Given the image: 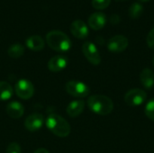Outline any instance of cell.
<instances>
[{
  "label": "cell",
  "mask_w": 154,
  "mask_h": 153,
  "mask_svg": "<svg viewBox=\"0 0 154 153\" xmlns=\"http://www.w3.org/2000/svg\"><path fill=\"white\" fill-rule=\"evenodd\" d=\"M48 46L55 51L66 52L70 50L72 43L69 37L61 31L53 30L46 34Z\"/></svg>",
  "instance_id": "cell-1"
},
{
  "label": "cell",
  "mask_w": 154,
  "mask_h": 153,
  "mask_svg": "<svg viewBox=\"0 0 154 153\" xmlns=\"http://www.w3.org/2000/svg\"><path fill=\"white\" fill-rule=\"evenodd\" d=\"M88 108L95 114L99 115H107L114 109L113 101L104 95H93L88 99Z\"/></svg>",
  "instance_id": "cell-2"
},
{
  "label": "cell",
  "mask_w": 154,
  "mask_h": 153,
  "mask_svg": "<svg viewBox=\"0 0 154 153\" xmlns=\"http://www.w3.org/2000/svg\"><path fill=\"white\" fill-rule=\"evenodd\" d=\"M46 126L53 134L60 138L67 137L70 133V125L59 115H50L46 119Z\"/></svg>",
  "instance_id": "cell-3"
},
{
  "label": "cell",
  "mask_w": 154,
  "mask_h": 153,
  "mask_svg": "<svg viewBox=\"0 0 154 153\" xmlns=\"http://www.w3.org/2000/svg\"><path fill=\"white\" fill-rule=\"evenodd\" d=\"M65 90L71 96L78 97V98L87 97L90 93V90L88 85L78 80L68 81L65 85Z\"/></svg>",
  "instance_id": "cell-4"
},
{
  "label": "cell",
  "mask_w": 154,
  "mask_h": 153,
  "mask_svg": "<svg viewBox=\"0 0 154 153\" xmlns=\"http://www.w3.org/2000/svg\"><path fill=\"white\" fill-rule=\"evenodd\" d=\"M14 92L16 96L22 99H29L34 94V87L32 83L25 78L19 79L14 86Z\"/></svg>",
  "instance_id": "cell-5"
},
{
  "label": "cell",
  "mask_w": 154,
  "mask_h": 153,
  "mask_svg": "<svg viewBox=\"0 0 154 153\" xmlns=\"http://www.w3.org/2000/svg\"><path fill=\"white\" fill-rule=\"evenodd\" d=\"M125 102L130 106H138L143 105L147 99V94L141 88H133L125 95Z\"/></svg>",
  "instance_id": "cell-6"
},
{
  "label": "cell",
  "mask_w": 154,
  "mask_h": 153,
  "mask_svg": "<svg viewBox=\"0 0 154 153\" xmlns=\"http://www.w3.org/2000/svg\"><path fill=\"white\" fill-rule=\"evenodd\" d=\"M82 52L86 59L95 66H97L101 62V56L97 46L91 41H86L82 45Z\"/></svg>",
  "instance_id": "cell-7"
},
{
  "label": "cell",
  "mask_w": 154,
  "mask_h": 153,
  "mask_svg": "<svg viewBox=\"0 0 154 153\" xmlns=\"http://www.w3.org/2000/svg\"><path fill=\"white\" fill-rule=\"evenodd\" d=\"M129 45L128 39L124 35H115L109 39L107 42V49L111 52L118 53L125 50Z\"/></svg>",
  "instance_id": "cell-8"
},
{
  "label": "cell",
  "mask_w": 154,
  "mask_h": 153,
  "mask_svg": "<svg viewBox=\"0 0 154 153\" xmlns=\"http://www.w3.org/2000/svg\"><path fill=\"white\" fill-rule=\"evenodd\" d=\"M44 123V118L41 114H32L29 115L24 121V126L29 132H37L39 131Z\"/></svg>",
  "instance_id": "cell-9"
},
{
  "label": "cell",
  "mask_w": 154,
  "mask_h": 153,
  "mask_svg": "<svg viewBox=\"0 0 154 153\" xmlns=\"http://www.w3.org/2000/svg\"><path fill=\"white\" fill-rule=\"evenodd\" d=\"M70 32L78 39H86L88 36V27L82 20H75L70 24Z\"/></svg>",
  "instance_id": "cell-10"
},
{
  "label": "cell",
  "mask_w": 154,
  "mask_h": 153,
  "mask_svg": "<svg viewBox=\"0 0 154 153\" xmlns=\"http://www.w3.org/2000/svg\"><path fill=\"white\" fill-rule=\"evenodd\" d=\"M88 26L95 31L101 30L102 28L105 27L106 23V15L101 12L93 13L88 17Z\"/></svg>",
  "instance_id": "cell-11"
},
{
  "label": "cell",
  "mask_w": 154,
  "mask_h": 153,
  "mask_svg": "<svg viewBox=\"0 0 154 153\" xmlns=\"http://www.w3.org/2000/svg\"><path fill=\"white\" fill-rule=\"evenodd\" d=\"M68 65V59L62 55H57L52 57L48 61V69L54 73L63 70Z\"/></svg>",
  "instance_id": "cell-12"
},
{
  "label": "cell",
  "mask_w": 154,
  "mask_h": 153,
  "mask_svg": "<svg viewBox=\"0 0 154 153\" xmlns=\"http://www.w3.org/2000/svg\"><path fill=\"white\" fill-rule=\"evenodd\" d=\"M6 114L14 119H18L23 116L24 113L23 106L18 101H11L6 106Z\"/></svg>",
  "instance_id": "cell-13"
},
{
  "label": "cell",
  "mask_w": 154,
  "mask_h": 153,
  "mask_svg": "<svg viewBox=\"0 0 154 153\" xmlns=\"http://www.w3.org/2000/svg\"><path fill=\"white\" fill-rule=\"evenodd\" d=\"M84 108H85V102L83 100H74L68 105L66 112L69 117L75 118L83 113Z\"/></svg>",
  "instance_id": "cell-14"
},
{
  "label": "cell",
  "mask_w": 154,
  "mask_h": 153,
  "mask_svg": "<svg viewBox=\"0 0 154 153\" xmlns=\"http://www.w3.org/2000/svg\"><path fill=\"white\" fill-rule=\"evenodd\" d=\"M140 81L143 87H145L146 89H152L154 86L153 71L149 68L143 69L140 74Z\"/></svg>",
  "instance_id": "cell-15"
},
{
  "label": "cell",
  "mask_w": 154,
  "mask_h": 153,
  "mask_svg": "<svg viewBox=\"0 0 154 153\" xmlns=\"http://www.w3.org/2000/svg\"><path fill=\"white\" fill-rule=\"evenodd\" d=\"M26 46L32 51H40L44 48V41L40 35H32L26 39Z\"/></svg>",
  "instance_id": "cell-16"
},
{
  "label": "cell",
  "mask_w": 154,
  "mask_h": 153,
  "mask_svg": "<svg viewBox=\"0 0 154 153\" xmlns=\"http://www.w3.org/2000/svg\"><path fill=\"white\" fill-rule=\"evenodd\" d=\"M14 94V89L9 83L6 81H0V100L7 101Z\"/></svg>",
  "instance_id": "cell-17"
},
{
  "label": "cell",
  "mask_w": 154,
  "mask_h": 153,
  "mask_svg": "<svg viewBox=\"0 0 154 153\" xmlns=\"http://www.w3.org/2000/svg\"><path fill=\"white\" fill-rule=\"evenodd\" d=\"M23 53H24V47H23V45H22L20 43L12 44L7 50L8 56L13 59H18L21 56H23Z\"/></svg>",
  "instance_id": "cell-18"
},
{
  "label": "cell",
  "mask_w": 154,
  "mask_h": 153,
  "mask_svg": "<svg viewBox=\"0 0 154 153\" xmlns=\"http://www.w3.org/2000/svg\"><path fill=\"white\" fill-rule=\"evenodd\" d=\"M143 11V6L140 3L135 2L132 4V5L129 7V12H128L129 16L132 19H137L142 15Z\"/></svg>",
  "instance_id": "cell-19"
},
{
  "label": "cell",
  "mask_w": 154,
  "mask_h": 153,
  "mask_svg": "<svg viewBox=\"0 0 154 153\" xmlns=\"http://www.w3.org/2000/svg\"><path fill=\"white\" fill-rule=\"evenodd\" d=\"M111 0H92V6L97 10H104L109 6Z\"/></svg>",
  "instance_id": "cell-20"
},
{
  "label": "cell",
  "mask_w": 154,
  "mask_h": 153,
  "mask_svg": "<svg viewBox=\"0 0 154 153\" xmlns=\"http://www.w3.org/2000/svg\"><path fill=\"white\" fill-rule=\"evenodd\" d=\"M145 115L154 122V99H151L147 102L144 109Z\"/></svg>",
  "instance_id": "cell-21"
},
{
  "label": "cell",
  "mask_w": 154,
  "mask_h": 153,
  "mask_svg": "<svg viewBox=\"0 0 154 153\" xmlns=\"http://www.w3.org/2000/svg\"><path fill=\"white\" fill-rule=\"evenodd\" d=\"M21 147L17 142H11L7 148H6V152L5 153H21Z\"/></svg>",
  "instance_id": "cell-22"
},
{
  "label": "cell",
  "mask_w": 154,
  "mask_h": 153,
  "mask_svg": "<svg viewBox=\"0 0 154 153\" xmlns=\"http://www.w3.org/2000/svg\"><path fill=\"white\" fill-rule=\"evenodd\" d=\"M146 41H147V45L151 49L154 50V27L150 31V32L148 33Z\"/></svg>",
  "instance_id": "cell-23"
},
{
  "label": "cell",
  "mask_w": 154,
  "mask_h": 153,
  "mask_svg": "<svg viewBox=\"0 0 154 153\" xmlns=\"http://www.w3.org/2000/svg\"><path fill=\"white\" fill-rule=\"evenodd\" d=\"M33 153H50L46 149H44V148H40V149H38V150H36Z\"/></svg>",
  "instance_id": "cell-24"
},
{
  "label": "cell",
  "mask_w": 154,
  "mask_h": 153,
  "mask_svg": "<svg viewBox=\"0 0 154 153\" xmlns=\"http://www.w3.org/2000/svg\"><path fill=\"white\" fill-rule=\"evenodd\" d=\"M141 1H143V2H147V1H150V0H141Z\"/></svg>",
  "instance_id": "cell-25"
},
{
  "label": "cell",
  "mask_w": 154,
  "mask_h": 153,
  "mask_svg": "<svg viewBox=\"0 0 154 153\" xmlns=\"http://www.w3.org/2000/svg\"><path fill=\"white\" fill-rule=\"evenodd\" d=\"M152 64H153V67H154V57H153V60H152Z\"/></svg>",
  "instance_id": "cell-26"
},
{
  "label": "cell",
  "mask_w": 154,
  "mask_h": 153,
  "mask_svg": "<svg viewBox=\"0 0 154 153\" xmlns=\"http://www.w3.org/2000/svg\"><path fill=\"white\" fill-rule=\"evenodd\" d=\"M117 1H124V0H117Z\"/></svg>",
  "instance_id": "cell-27"
}]
</instances>
